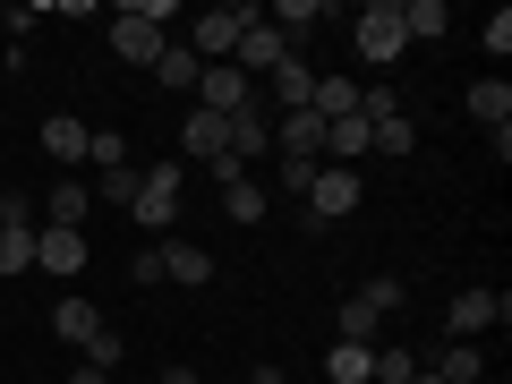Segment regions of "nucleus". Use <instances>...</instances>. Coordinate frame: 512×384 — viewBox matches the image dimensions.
<instances>
[{"label":"nucleus","instance_id":"6","mask_svg":"<svg viewBox=\"0 0 512 384\" xmlns=\"http://www.w3.org/2000/svg\"><path fill=\"white\" fill-rule=\"evenodd\" d=\"M487 325H512V299L504 291H461L453 308H444V342H478Z\"/></svg>","mask_w":512,"mask_h":384},{"label":"nucleus","instance_id":"1","mask_svg":"<svg viewBox=\"0 0 512 384\" xmlns=\"http://www.w3.org/2000/svg\"><path fill=\"white\" fill-rule=\"evenodd\" d=\"M163 0H128V9H111V52L128 60V69H154V60L171 52V35H163Z\"/></svg>","mask_w":512,"mask_h":384},{"label":"nucleus","instance_id":"23","mask_svg":"<svg viewBox=\"0 0 512 384\" xmlns=\"http://www.w3.org/2000/svg\"><path fill=\"white\" fill-rule=\"evenodd\" d=\"M0 274H35V222H0Z\"/></svg>","mask_w":512,"mask_h":384},{"label":"nucleus","instance_id":"14","mask_svg":"<svg viewBox=\"0 0 512 384\" xmlns=\"http://www.w3.org/2000/svg\"><path fill=\"white\" fill-rule=\"evenodd\" d=\"M333 325H342V342H359V350H376V333H384V308L367 291H350L342 299V316H333Z\"/></svg>","mask_w":512,"mask_h":384},{"label":"nucleus","instance_id":"31","mask_svg":"<svg viewBox=\"0 0 512 384\" xmlns=\"http://www.w3.org/2000/svg\"><path fill=\"white\" fill-rule=\"evenodd\" d=\"M154 384H205V376H197V367H163V376H154Z\"/></svg>","mask_w":512,"mask_h":384},{"label":"nucleus","instance_id":"5","mask_svg":"<svg viewBox=\"0 0 512 384\" xmlns=\"http://www.w3.org/2000/svg\"><path fill=\"white\" fill-rule=\"evenodd\" d=\"M128 214H137V231H171V222H180V163H154L146 180H137V205H128Z\"/></svg>","mask_w":512,"mask_h":384},{"label":"nucleus","instance_id":"33","mask_svg":"<svg viewBox=\"0 0 512 384\" xmlns=\"http://www.w3.org/2000/svg\"><path fill=\"white\" fill-rule=\"evenodd\" d=\"M410 384H436V376H427V367H419V376H410Z\"/></svg>","mask_w":512,"mask_h":384},{"label":"nucleus","instance_id":"19","mask_svg":"<svg viewBox=\"0 0 512 384\" xmlns=\"http://www.w3.org/2000/svg\"><path fill=\"white\" fill-rule=\"evenodd\" d=\"M470 120L478 128H512V86H504V77H478V86H470Z\"/></svg>","mask_w":512,"mask_h":384},{"label":"nucleus","instance_id":"27","mask_svg":"<svg viewBox=\"0 0 512 384\" xmlns=\"http://www.w3.org/2000/svg\"><path fill=\"white\" fill-rule=\"evenodd\" d=\"M419 376V350H376V376L367 384H410Z\"/></svg>","mask_w":512,"mask_h":384},{"label":"nucleus","instance_id":"3","mask_svg":"<svg viewBox=\"0 0 512 384\" xmlns=\"http://www.w3.org/2000/svg\"><path fill=\"white\" fill-rule=\"evenodd\" d=\"M256 18H265L256 0H231V9H205V18H197V35H188V52H197L205 69H214V60H231V52H239V35H248Z\"/></svg>","mask_w":512,"mask_h":384},{"label":"nucleus","instance_id":"12","mask_svg":"<svg viewBox=\"0 0 512 384\" xmlns=\"http://www.w3.org/2000/svg\"><path fill=\"white\" fill-rule=\"evenodd\" d=\"M256 94H265L274 111H308V103H316V69H308V60H282V69L265 77Z\"/></svg>","mask_w":512,"mask_h":384},{"label":"nucleus","instance_id":"18","mask_svg":"<svg viewBox=\"0 0 512 384\" xmlns=\"http://www.w3.org/2000/svg\"><path fill=\"white\" fill-rule=\"evenodd\" d=\"M52 333H60V342H77V350H86L94 333H103V308H94V299H60V308H52Z\"/></svg>","mask_w":512,"mask_h":384},{"label":"nucleus","instance_id":"17","mask_svg":"<svg viewBox=\"0 0 512 384\" xmlns=\"http://www.w3.org/2000/svg\"><path fill=\"white\" fill-rule=\"evenodd\" d=\"M265 205H274V188H265V180H248V171L222 180V214H231V222H265Z\"/></svg>","mask_w":512,"mask_h":384},{"label":"nucleus","instance_id":"7","mask_svg":"<svg viewBox=\"0 0 512 384\" xmlns=\"http://www.w3.org/2000/svg\"><path fill=\"white\" fill-rule=\"evenodd\" d=\"M308 214H316V222H350V214H359V171L325 163V171L308 180Z\"/></svg>","mask_w":512,"mask_h":384},{"label":"nucleus","instance_id":"9","mask_svg":"<svg viewBox=\"0 0 512 384\" xmlns=\"http://www.w3.org/2000/svg\"><path fill=\"white\" fill-rule=\"evenodd\" d=\"M35 274L77 282V274H86V231H52V222H43V231H35Z\"/></svg>","mask_w":512,"mask_h":384},{"label":"nucleus","instance_id":"25","mask_svg":"<svg viewBox=\"0 0 512 384\" xmlns=\"http://www.w3.org/2000/svg\"><path fill=\"white\" fill-rule=\"evenodd\" d=\"M137 180H146L137 163H111V171H94V197L103 205H137Z\"/></svg>","mask_w":512,"mask_h":384},{"label":"nucleus","instance_id":"20","mask_svg":"<svg viewBox=\"0 0 512 384\" xmlns=\"http://www.w3.org/2000/svg\"><path fill=\"white\" fill-rule=\"evenodd\" d=\"M367 154H419V128H410V111H393V120H367Z\"/></svg>","mask_w":512,"mask_h":384},{"label":"nucleus","instance_id":"11","mask_svg":"<svg viewBox=\"0 0 512 384\" xmlns=\"http://www.w3.org/2000/svg\"><path fill=\"white\" fill-rule=\"evenodd\" d=\"M154 274L180 282V291H197V282H214V256H205L197 239H163V248H154Z\"/></svg>","mask_w":512,"mask_h":384},{"label":"nucleus","instance_id":"24","mask_svg":"<svg viewBox=\"0 0 512 384\" xmlns=\"http://www.w3.org/2000/svg\"><path fill=\"white\" fill-rule=\"evenodd\" d=\"M154 77H163V86H171V94H197V77H205V60H197V52H188V43H171V52H163V60H154Z\"/></svg>","mask_w":512,"mask_h":384},{"label":"nucleus","instance_id":"28","mask_svg":"<svg viewBox=\"0 0 512 384\" xmlns=\"http://www.w3.org/2000/svg\"><path fill=\"white\" fill-rule=\"evenodd\" d=\"M120 359H128V342H120V333L103 325V333H94V342H86V367H103V376H111V367H120Z\"/></svg>","mask_w":512,"mask_h":384},{"label":"nucleus","instance_id":"2","mask_svg":"<svg viewBox=\"0 0 512 384\" xmlns=\"http://www.w3.org/2000/svg\"><path fill=\"white\" fill-rule=\"evenodd\" d=\"M350 43H359L367 69H393V60L410 52V35H402V0H367L359 18H350Z\"/></svg>","mask_w":512,"mask_h":384},{"label":"nucleus","instance_id":"10","mask_svg":"<svg viewBox=\"0 0 512 384\" xmlns=\"http://www.w3.org/2000/svg\"><path fill=\"white\" fill-rule=\"evenodd\" d=\"M248 103H256V86L231 69V60H214V69L197 77V111H222V120H231V111H248Z\"/></svg>","mask_w":512,"mask_h":384},{"label":"nucleus","instance_id":"8","mask_svg":"<svg viewBox=\"0 0 512 384\" xmlns=\"http://www.w3.org/2000/svg\"><path fill=\"white\" fill-rule=\"evenodd\" d=\"M231 163H265V154H274V103H265V94H256L248 111H231Z\"/></svg>","mask_w":512,"mask_h":384},{"label":"nucleus","instance_id":"13","mask_svg":"<svg viewBox=\"0 0 512 384\" xmlns=\"http://www.w3.org/2000/svg\"><path fill=\"white\" fill-rule=\"evenodd\" d=\"M86 214H94V188L86 180H60L52 197H43V222H52V231H86Z\"/></svg>","mask_w":512,"mask_h":384},{"label":"nucleus","instance_id":"16","mask_svg":"<svg viewBox=\"0 0 512 384\" xmlns=\"http://www.w3.org/2000/svg\"><path fill=\"white\" fill-rule=\"evenodd\" d=\"M86 137H94V128L69 120V111H52V120H43V154H52V163H86Z\"/></svg>","mask_w":512,"mask_h":384},{"label":"nucleus","instance_id":"21","mask_svg":"<svg viewBox=\"0 0 512 384\" xmlns=\"http://www.w3.org/2000/svg\"><path fill=\"white\" fill-rule=\"evenodd\" d=\"M367 376H376V350H359V342L325 350V384H367Z\"/></svg>","mask_w":512,"mask_h":384},{"label":"nucleus","instance_id":"30","mask_svg":"<svg viewBox=\"0 0 512 384\" xmlns=\"http://www.w3.org/2000/svg\"><path fill=\"white\" fill-rule=\"evenodd\" d=\"M478 35H487V52H495V60H504V52H512V18H504V9H495V18H487V26H478Z\"/></svg>","mask_w":512,"mask_h":384},{"label":"nucleus","instance_id":"29","mask_svg":"<svg viewBox=\"0 0 512 384\" xmlns=\"http://www.w3.org/2000/svg\"><path fill=\"white\" fill-rule=\"evenodd\" d=\"M316 171H325V163H274V188H282V197H308Z\"/></svg>","mask_w":512,"mask_h":384},{"label":"nucleus","instance_id":"32","mask_svg":"<svg viewBox=\"0 0 512 384\" xmlns=\"http://www.w3.org/2000/svg\"><path fill=\"white\" fill-rule=\"evenodd\" d=\"M69 384H111V376H103V367H77V376H69Z\"/></svg>","mask_w":512,"mask_h":384},{"label":"nucleus","instance_id":"22","mask_svg":"<svg viewBox=\"0 0 512 384\" xmlns=\"http://www.w3.org/2000/svg\"><path fill=\"white\" fill-rule=\"evenodd\" d=\"M444 26H453V9H444V0H402V35H410V43H436Z\"/></svg>","mask_w":512,"mask_h":384},{"label":"nucleus","instance_id":"26","mask_svg":"<svg viewBox=\"0 0 512 384\" xmlns=\"http://www.w3.org/2000/svg\"><path fill=\"white\" fill-rule=\"evenodd\" d=\"M86 163H94V171L128 163V137H120V128H94V137H86Z\"/></svg>","mask_w":512,"mask_h":384},{"label":"nucleus","instance_id":"4","mask_svg":"<svg viewBox=\"0 0 512 384\" xmlns=\"http://www.w3.org/2000/svg\"><path fill=\"white\" fill-rule=\"evenodd\" d=\"M180 154H188V163H205L214 180H239V171H248V163H231V128H222V111H188Z\"/></svg>","mask_w":512,"mask_h":384},{"label":"nucleus","instance_id":"15","mask_svg":"<svg viewBox=\"0 0 512 384\" xmlns=\"http://www.w3.org/2000/svg\"><path fill=\"white\" fill-rule=\"evenodd\" d=\"M427 376H436V384H487V359H478V342H444Z\"/></svg>","mask_w":512,"mask_h":384}]
</instances>
